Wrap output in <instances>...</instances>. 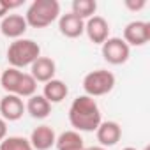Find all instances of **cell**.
I'll list each match as a JSON object with an SVG mask.
<instances>
[{"mask_svg":"<svg viewBox=\"0 0 150 150\" xmlns=\"http://www.w3.org/2000/svg\"><path fill=\"white\" fill-rule=\"evenodd\" d=\"M96 11H97V4L96 0H74L72 2V14L78 16L80 20H88L92 16H96Z\"/></svg>","mask_w":150,"mask_h":150,"instance_id":"18","label":"cell"},{"mask_svg":"<svg viewBox=\"0 0 150 150\" xmlns=\"http://www.w3.org/2000/svg\"><path fill=\"white\" fill-rule=\"evenodd\" d=\"M103 57L111 65H122L129 60L131 48L125 44L122 37H108L103 44Z\"/></svg>","mask_w":150,"mask_h":150,"instance_id":"5","label":"cell"},{"mask_svg":"<svg viewBox=\"0 0 150 150\" xmlns=\"http://www.w3.org/2000/svg\"><path fill=\"white\" fill-rule=\"evenodd\" d=\"M58 30L62 35L69 39H76L81 34H85V21L80 20L78 16H74L72 13H67L58 18Z\"/></svg>","mask_w":150,"mask_h":150,"instance_id":"12","label":"cell"},{"mask_svg":"<svg viewBox=\"0 0 150 150\" xmlns=\"http://www.w3.org/2000/svg\"><path fill=\"white\" fill-rule=\"evenodd\" d=\"M96 136H97V141L101 143L103 148L106 146H113L120 141L122 138V127L113 122V120H108V122H101L99 127L96 129Z\"/></svg>","mask_w":150,"mask_h":150,"instance_id":"9","label":"cell"},{"mask_svg":"<svg viewBox=\"0 0 150 150\" xmlns=\"http://www.w3.org/2000/svg\"><path fill=\"white\" fill-rule=\"evenodd\" d=\"M145 6H146L145 0H138V2H134V0H125V7L131 9V11H141Z\"/></svg>","mask_w":150,"mask_h":150,"instance_id":"21","label":"cell"},{"mask_svg":"<svg viewBox=\"0 0 150 150\" xmlns=\"http://www.w3.org/2000/svg\"><path fill=\"white\" fill-rule=\"evenodd\" d=\"M21 71L20 69H14V67H9L2 72L0 76V85L2 88L7 92V94H13L16 96V90H18V85H20V80H21Z\"/></svg>","mask_w":150,"mask_h":150,"instance_id":"17","label":"cell"},{"mask_svg":"<svg viewBox=\"0 0 150 150\" xmlns=\"http://www.w3.org/2000/svg\"><path fill=\"white\" fill-rule=\"evenodd\" d=\"M20 6H21V2H7V0H0V20H4L11 9L20 7Z\"/></svg>","mask_w":150,"mask_h":150,"instance_id":"20","label":"cell"},{"mask_svg":"<svg viewBox=\"0 0 150 150\" xmlns=\"http://www.w3.org/2000/svg\"><path fill=\"white\" fill-rule=\"evenodd\" d=\"M124 150H136V148H132V146H127V148H124Z\"/></svg>","mask_w":150,"mask_h":150,"instance_id":"24","label":"cell"},{"mask_svg":"<svg viewBox=\"0 0 150 150\" xmlns=\"http://www.w3.org/2000/svg\"><path fill=\"white\" fill-rule=\"evenodd\" d=\"M85 34L94 44H103L110 37V25L103 16H92L85 21Z\"/></svg>","mask_w":150,"mask_h":150,"instance_id":"8","label":"cell"},{"mask_svg":"<svg viewBox=\"0 0 150 150\" xmlns=\"http://www.w3.org/2000/svg\"><path fill=\"white\" fill-rule=\"evenodd\" d=\"M41 57V46L32 39H16L7 48V62L14 69L32 65Z\"/></svg>","mask_w":150,"mask_h":150,"instance_id":"3","label":"cell"},{"mask_svg":"<svg viewBox=\"0 0 150 150\" xmlns=\"http://www.w3.org/2000/svg\"><path fill=\"white\" fill-rule=\"evenodd\" d=\"M0 150H34L30 141L23 136H7L0 143Z\"/></svg>","mask_w":150,"mask_h":150,"instance_id":"19","label":"cell"},{"mask_svg":"<svg viewBox=\"0 0 150 150\" xmlns=\"http://www.w3.org/2000/svg\"><path fill=\"white\" fill-rule=\"evenodd\" d=\"M6 138H7V122L0 117V143H2Z\"/></svg>","mask_w":150,"mask_h":150,"instance_id":"22","label":"cell"},{"mask_svg":"<svg viewBox=\"0 0 150 150\" xmlns=\"http://www.w3.org/2000/svg\"><path fill=\"white\" fill-rule=\"evenodd\" d=\"M28 141L34 150H50L57 141V134L50 125H39L32 131Z\"/></svg>","mask_w":150,"mask_h":150,"instance_id":"13","label":"cell"},{"mask_svg":"<svg viewBox=\"0 0 150 150\" xmlns=\"http://www.w3.org/2000/svg\"><path fill=\"white\" fill-rule=\"evenodd\" d=\"M27 20L21 14H7L0 23V34L11 39H20L27 32Z\"/></svg>","mask_w":150,"mask_h":150,"instance_id":"10","label":"cell"},{"mask_svg":"<svg viewBox=\"0 0 150 150\" xmlns=\"http://www.w3.org/2000/svg\"><path fill=\"white\" fill-rule=\"evenodd\" d=\"M55 146L57 150H85V143H83V138L78 131H65L62 132L57 141H55Z\"/></svg>","mask_w":150,"mask_h":150,"instance_id":"15","label":"cell"},{"mask_svg":"<svg viewBox=\"0 0 150 150\" xmlns=\"http://www.w3.org/2000/svg\"><path fill=\"white\" fill-rule=\"evenodd\" d=\"M0 113H2V118L7 122H16L23 117L25 113V104L23 99L13 94H7L6 97L0 99Z\"/></svg>","mask_w":150,"mask_h":150,"instance_id":"7","label":"cell"},{"mask_svg":"<svg viewBox=\"0 0 150 150\" xmlns=\"http://www.w3.org/2000/svg\"><path fill=\"white\" fill-rule=\"evenodd\" d=\"M25 111L30 113L32 118H37V120H42L46 118L50 113H51V104L39 94H34L32 97H28V103L25 106Z\"/></svg>","mask_w":150,"mask_h":150,"instance_id":"16","label":"cell"},{"mask_svg":"<svg viewBox=\"0 0 150 150\" xmlns=\"http://www.w3.org/2000/svg\"><path fill=\"white\" fill-rule=\"evenodd\" d=\"M124 41L131 46H143L150 41V23L148 21H131L124 28Z\"/></svg>","mask_w":150,"mask_h":150,"instance_id":"6","label":"cell"},{"mask_svg":"<svg viewBox=\"0 0 150 150\" xmlns=\"http://www.w3.org/2000/svg\"><path fill=\"white\" fill-rule=\"evenodd\" d=\"M58 18H60V4L57 0H34L25 14L27 25L34 28H46Z\"/></svg>","mask_w":150,"mask_h":150,"instance_id":"2","label":"cell"},{"mask_svg":"<svg viewBox=\"0 0 150 150\" xmlns=\"http://www.w3.org/2000/svg\"><path fill=\"white\" fill-rule=\"evenodd\" d=\"M69 94L67 85L62 80H50L48 83H44V90H42V97L50 103V104H57L62 103Z\"/></svg>","mask_w":150,"mask_h":150,"instance_id":"14","label":"cell"},{"mask_svg":"<svg viewBox=\"0 0 150 150\" xmlns=\"http://www.w3.org/2000/svg\"><path fill=\"white\" fill-rule=\"evenodd\" d=\"M115 74L111 71L106 69H97L88 72L83 78V90L85 96L88 97H99V96H106L115 88Z\"/></svg>","mask_w":150,"mask_h":150,"instance_id":"4","label":"cell"},{"mask_svg":"<svg viewBox=\"0 0 150 150\" xmlns=\"http://www.w3.org/2000/svg\"><path fill=\"white\" fill-rule=\"evenodd\" d=\"M85 150H106V148H103V146H88Z\"/></svg>","mask_w":150,"mask_h":150,"instance_id":"23","label":"cell"},{"mask_svg":"<svg viewBox=\"0 0 150 150\" xmlns=\"http://www.w3.org/2000/svg\"><path fill=\"white\" fill-rule=\"evenodd\" d=\"M69 122L78 132H94L103 122L96 99L88 96L76 97L69 108Z\"/></svg>","mask_w":150,"mask_h":150,"instance_id":"1","label":"cell"},{"mask_svg":"<svg viewBox=\"0 0 150 150\" xmlns=\"http://www.w3.org/2000/svg\"><path fill=\"white\" fill-rule=\"evenodd\" d=\"M55 72H57V64L48 57H39L30 65V76L41 83H48L50 80H55Z\"/></svg>","mask_w":150,"mask_h":150,"instance_id":"11","label":"cell"}]
</instances>
